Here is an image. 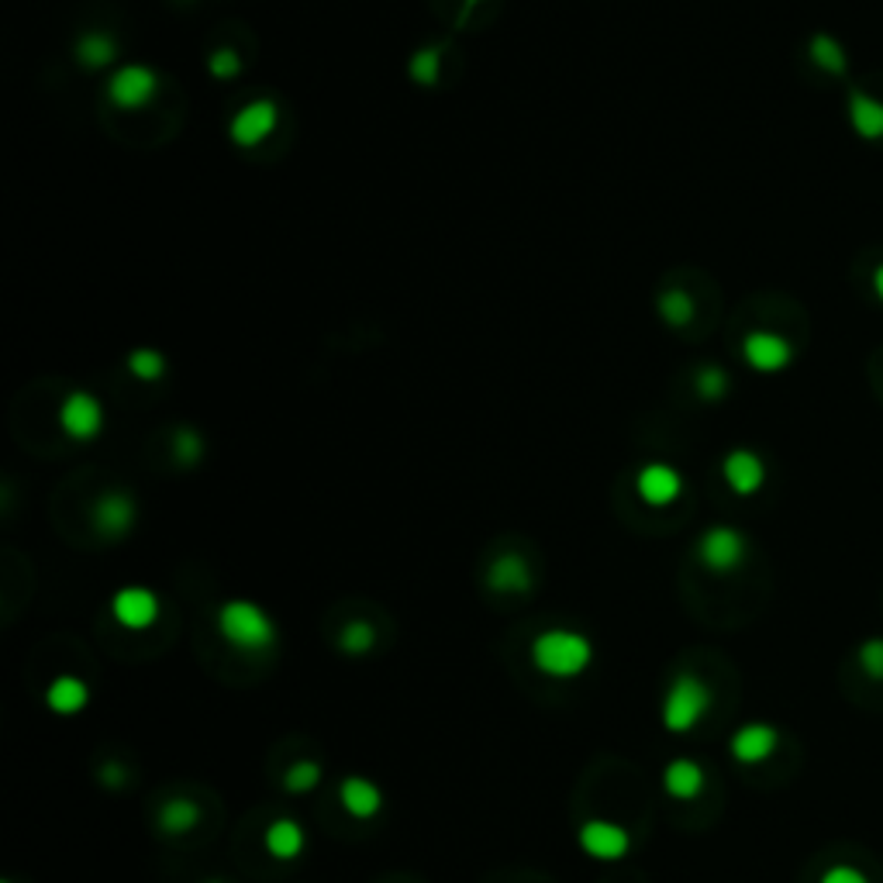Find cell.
<instances>
[{
	"label": "cell",
	"mask_w": 883,
	"mask_h": 883,
	"mask_svg": "<svg viewBox=\"0 0 883 883\" xmlns=\"http://www.w3.org/2000/svg\"><path fill=\"white\" fill-rule=\"evenodd\" d=\"M531 666L549 680H573L591 670L594 642L577 628H546L531 638Z\"/></svg>",
	"instance_id": "6da1fadb"
},
{
	"label": "cell",
	"mask_w": 883,
	"mask_h": 883,
	"mask_svg": "<svg viewBox=\"0 0 883 883\" xmlns=\"http://www.w3.org/2000/svg\"><path fill=\"white\" fill-rule=\"evenodd\" d=\"M218 632L238 653H266L277 646V625L256 601H225L218 607Z\"/></svg>",
	"instance_id": "7a4b0ae2"
},
{
	"label": "cell",
	"mask_w": 883,
	"mask_h": 883,
	"mask_svg": "<svg viewBox=\"0 0 883 883\" xmlns=\"http://www.w3.org/2000/svg\"><path fill=\"white\" fill-rule=\"evenodd\" d=\"M711 704H714L711 687L698 674L680 670L674 677V683L666 687V698H663V729L674 732V735L693 732L704 721V714L711 711Z\"/></svg>",
	"instance_id": "3957f363"
},
{
	"label": "cell",
	"mask_w": 883,
	"mask_h": 883,
	"mask_svg": "<svg viewBox=\"0 0 883 883\" xmlns=\"http://www.w3.org/2000/svg\"><path fill=\"white\" fill-rule=\"evenodd\" d=\"M159 94V73L146 63H125L107 76V100L118 111H142Z\"/></svg>",
	"instance_id": "277c9868"
},
{
	"label": "cell",
	"mask_w": 883,
	"mask_h": 883,
	"mask_svg": "<svg viewBox=\"0 0 883 883\" xmlns=\"http://www.w3.org/2000/svg\"><path fill=\"white\" fill-rule=\"evenodd\" d=\"M749 542L745 535L732 525H714L701 535L698 542V559L711 573H732L745 563Z\"/></svg>",
	"instance_id": "5b68a950"
},
{
	"label": "cell",
	"mask_w": 883,
	"mask_h": 883,
	"mask_svg": "<svg viewBox=\"0 0 883 883\" xmlns=\"http://www.w3.org/2000/svg\"><path fill=\"white\" fill-rule=\"evenodd\" d=\"M277 121H280V107L273 100H249L243 104L238 111L231 115V125H228V136L235 146H243V149H256L262 146L266 139L273 136L277 131Z\"/></svg>",
	"instance_id": "8992f818"
},
{
	"label": "cell",
	"mask_w": 883,
	"mask_h": 883,
	"mask_svg": "<svg viewBox=\"0 0 883 883\" xmlns=\"http://www.w3.org/2000/svg\"><path fill=\"white\" fill-rule=\"evenodd\" d=\"M577 839H580V849L591 855V860H601V863H618V860H625L628 849H632L628 828L618 825V821H611V818L583 821Z\"/></svg>",
	"instance_id": "52a82bcc"
},
{
	"label": "cell",
	"mask_w": 883,
	"mask_h": 883,
	"mask_svg": "<svg viewBox=\"0 0 883 883\" xmlns=\"http://www.w3.org/2000/svg\"><path fill=\"white\" fill-rule=\"evenodd\" d=\"M60 428L73 442H94L104 432V405L90 390H73L60 405Z\"/></svg>",
	"instance_id": "ba28073f"
},
{
	"label": "cell",
	"mask_w": 883,
	"mask_h": 883,
	"mask_svg": "<svg viewBox=\"0 0 883 883\" xmlns=\"http://www.w3.org/2000/svg\"><path fill=\"white\" fill-rule=\"evenodd\" d=\"M742 359L756 373H780L794 359V345L777 332L756 329V332H749L742 342Z\"/></svg>",
	"instance_id": "9c48e42d"
},
{
	"label": "cell",
	"mask_w": 883,
	"mask_h": 883,
	"mask_svg": "<svg viewBox=\"0 0 883 883\" xmlns=\"http://www.w3.org/2000/svg\"><path fill=\"white\" fill-rule=\"evenodd\" d=\"M159 597L149 591V586H121V591L111 597V614L121 628L142 632L149 625L159 622Z\"/></svg>",
	"instance_id": "30bf717a"
},
{
	"label": "cell",
	"mask_w": 883,
	"mask_h": 883,
	"mask_svg": "<svg viewBox=\"0 0 883 883\" xmlns=\"http://www.w3.org/2000/svg\"><path fill=\"white\" fill-rule=\"evenodd\" d=\"M139 521V507L131 500V494L125 491H107L97 497L94 504V528L104 535V539H121Z\"/></svg>",
	"instance_id": "8fae6325"
},
{
	"label": "cell",
	"mask_w": 883,
	"mask_h": 883,
	"mask_svg": "<svg viewBox=\"0 0 883 883\" xmlns=\"http://www.w3.org/2000/svg\"><path fill=\"white\" fill-rule=\"evenodd\" d=\"M635 491L649 507H670L683 494V476L670 463H649L635 476Z\"/></svg>",
	"instance_id": "7c38bea8"
},
{
	"label": "cell",
	"mask_w": 883,
	"mask_h": 883,
	"mask_svg": "<svg viewBox=\"0 0 883 883\" xmlns=\"http://www.w3.org/2000/svg\"><path fill=\"white\" fill-rule=\"evenodd\" d=\"M721 476L739 497H753L766 484V463L760 460V452L753 449H732L725 463H721Z\"/></svg>",
	"instance_id": "4fadbf2b"
},
{
	"label": "cell",
	"mask_w": 883,
	"mask_h": 883,
	"mask_svg": "<svg viewBox=\"0 0 883 883\" xmlns=\"http://www.w3.org/2000/svg\"><path fill=\"white\" fill-rule=\"evenodd\" d=\"M777 745H780V732L766 725V721H753V725H742L729 749H732V756L745 766H756V763H766L773 753H777Z\"/></svg>",
	"instance_id": "5bb4252c"
},
{
	"label": "cell",
	"mask_w": 883,
	"mask_h": 883,
	"mask_svg": "<svg viewBox=\"0 0 883 883\" xmlns=\"http://www.w3.org/2000/svg\"><path fill=\"white\" fill-rule=\"evenodd\" d=\"M487 586L494 594L518 597L531 591V567L521 552H500L487 567Z\"/></svg>",
	"instance_id": "9a60e30c"
},
{
	"label": "cell",
	"mask_w": 883,
	"mask_h": 883,
	"mask_svg": "<svg viewBox=\"0 0 883 883\" xmlns=\"http://www.w3.org/2000/svg\"><path fill=\"white\" fill-rule=\"evenodd\" d=\"M338 805L349 811L353 818L366 821L373 815H380V808H384V790L373 784V780H366V777H345L342 787H338Z\"/></svg>",
	"instance_id": "2e32d148"
},
{
	"label": "cell",
	"mask_w": 883,
	"mask_h": 883,
	"mask_svg": "<svg viewBox=\"0 0 883 883\" xmlns=\"http://www.w3.org/2000/svg\"><path fill=\"white\" fill-rule=\"evenodd\" d=\"M87 704H90V687L73 674H63L45 687V708L52 714L69 718V714H79Z\"/></svg>",
	"instance_id": "e0dca14e"
},
{
	"label": "cell",
	"mask_w": 883,
	"mask_h": 883,
	"mask_svg": "<svg viewBox=\"0 0 883 883\" xmlns=\"http://www.w3.org/2000/svg\"><path fill=\"white\" fill-rule=\"evenodd\" d=\"M262 846H266V852L273 855V860L290 863V860H298V855L304 852L308 836H304V828L293 821V818H277L270 828H266Z\"/></svg>",
	"instance_id": "ac0fdd59"
},
{
	"label": "cell",
	"mask_w": 883,
	"mask_h": 883,
	"mask_svg": "<svg viewBox=\"0 0 883 883\" xmlns=\"http://www.w3.org/2000/svg\"><path fill=\"white\" fill-rule=\"evenodd\" d=\"M704 784H708L704 766L687 760V756L674 760L670 766L663 769V787H666V794L677 797V800H693V797L704 790Z\"/></svg>",
	"instance_id": "d6986e66"
},
{
	"label": "cell",
	"mask_w": 883,
	"mask_h": 883,
	"mask_svg": "<svg viewBox=\"0 0 883 883\" xmlns=\"http://www.w3.org/2000/svg\"><path fill=\"white\" fill-rule=\"evenodd\" d=\"M118 60V42L115 35H107V32H84L76 39V63L97 73V69H107V66H115Z\"/></svg>",
	"instance_id": "ffe728a7"
},
{
	"label": "cell",
	"mask_w": 883,
	"mask_h": 883,
	"mask_svg": "<svg viewBox=\"0 0 883 883\" xmlns=\"http://www.w3.org/2000/svg\"><path fill=\"white\" fill-rule=\"evenodd\" d=\"M155 825H159V832L173 836V839L191 836L194 828L201 825V808L194 805V800H186V797H173V800H166L163 808H159Z\"/></svg>",
	"instance_id": "44dd1931"
},
{
	"label": "cell",
	"mask_w": 883,
	"mask_h": 883,
	"mask_svg": "<svg viewBox=\"0 0 883 883\" xmlns=\"http://www.w3.org/2000/svg\"><path fill=\"white\" fill-rule=\"evenodd\" d=\"M849 121L855 128V136H863L870 142L883 139V100L866 97V94L855 90L849 97Z\"/></svg>",
	"instance_id": "7402d4cb"
},
{
	"label": "cell",
	"mask_w": 883,
	"mask_h": 883,
	"mask_svg": "<svg viewBox=\"0 0 883 883\" xmlns=\"http://www.w3.org/2000/svg\"><path fill=\"white\" fill-rule=\"evenodd\" d=\"M656 311H659V317L670 329H687L690 321H693V311H698V304H693V298H690L687 290H666V293H659Z\"/></svg>",
	"instance_id": "603a6c76"
},
{
	"label": "cell",
	"mask_w": 883,
	"mask_h": 883,
	"mask_svg": "<svg viewBox=\"0 0 883 883\" xmlns=\"http://www.w3.org/2000/svg\"><path fill=\"white\" fill-rule=\"evenodd\" d=\"M808 52H811L815 66L825 69L828 76H846V69H849V56H846L842 42H836L832 35H815L811 45H808Z\"/></svg>",
	"instance_id": "cb8c5ba5"
},
{
	"label": "cell",
	"mask_w": 883,
	"mask_h": 883,
	"mask_svg": "<svg viewBox=\"0 0 883 883\" xmlns=\"http://www.w3.org/2000/svg\"><path fill=\"white\" fill-rule=\"evenodd\" d=\"M408 76L414 79V84L432 87L435 79L442 76V49H439V45H424V49H418L414 56L408 60Z\"/></svg>",
	"instance_id": "d4e9b609"
},
{
	"label": "cell",
	"mask_w": 883,
	"mask_h": 883,
	"mask_svg": "<svg viewBox=\"0 0 883 883\" xmlns=\"http://www.w3.org/2000/svg\"><path fill=\"white\" fill-rule=\"evenodd\" d=\"M373 646H377V628H373L369 622H363V618L349 622L338 632V649L345 656H366Z\"/></svg>",
	"instance_id": "484cf974"
},
{
	"label": "cell",
	"mask_w": 883,
	"mask_h": 883,
	"mask_svg": "<svg viewBox=\"0 0 883 883\" xmlns=\"http://www.w3.org/2000/svg\"><path fill=\"white\" fill-rule=\"evenodd\" d=\"M729 387H732L729 373L721 369V366H714V363H708V366H701L698 373H693V390H698L708 400V405H718V400H725Z\"/></svg>",
	"instance_id": "4316f807"
},
{
	"label": "cell",
	"mask_w": 883,
	"mask_h": 883,
	"mask_svg": "<svg viewBox=\"0 0 883 883\" xmlns=\"http://www.w3.org/2000/svg\"><path fill=\"white\" fill-rule=\"evenodd\" d=\"M321 777H325V769H321V763L314 760H298V763H290L287 773H283V787L290 794H308L321 784Z\"/></svg>",
	"instance_id": "83f0119b"
},
{
	"label": "cell",
	"mask_w": 883,
	"mask_h": 883,
	"mask_svg": "<svg viewBox=\"0 0 883 883\" xmlns=\"http://www.w3.org/2000/svg\"><path fill=\"white\" fill-rule=\"evenodd\" d=\"M128 373L136 380L155 384V380H163V373H166V356L159 349H136L128 356Z\"/></svg>",
	"instance_id": "f1b7e54d"
},
{
	"label": "cell",
	"mask_w": 883,
	"mask_h": 883,
	"mask_svg": "<svg viewBox=\"0 0 883 883\" xmlns=\"http://www.w3.org/2000/svg\"><path fill=\"white\" fill-rule=\"evenodd\" d=\"M173 456L183 466L201 463V456H204V439H201L197 428H176V435H173Z\"/></svg>",
	"instance_id": "f546056e"
},
{
	"label": "cell",
	"mask_w": 883,
	"mask_h": 883,
	"mask_svg": "<svg viewBox=\"0 0 883 883\" xmlns=\"http://www.w3.org/2000/svg\"><path fill=\"white\" fill-rule=\"evenodd\" d=\"M207 73L214 79H235L243 73V56H238L235 49H214L211 60H207Z\"/></svg>",
	"instance_id": "4dcf8cb0"
},
{
	"label": "cell",
	"mask_w": 883,
	"mask_h": 883,
	"mask_svg": "<svg viewBox=\"0 0 883 883\" xmlns=\"http://www.w3.org/2000/svg\"><path fill=\"white\" fill-rule=\"evenodd\" d=\"M855 663L870 680H883V638H866L855 653Z\"/></svg>",
	"instance_id": "1f68e13d"
},
{
	"label": "cell",
	"mask_w": 883,
	"mask_h": 883,
	"mask_svg": "<svg viewBox=\"0 0 883 883\" xmlns=\"http://www.w3.org/2000/svg\"><path fill=\"white\" fill-rule=\"evenodd\" d=\"M818 883H870V876L860 866H852V863H836V866H828L821 873Z\"/></svg>",
	"instance_id": "d6a6232c"
},
{
	"label": "cell",
	"mask_w": 883,
	"mask_h": 883,
	"mask_svg": "<svg viewBox=\"0 0 883 883\" xmlns=\"http://www.w3.org/2000/svg\"><path fill=\"white\" fill-rule=\"evenodd\" d=\"M100 780H104V784H111V787H121V784L128 780V777H125V766H121V763H104V766H100Z\"/></svg>",
	"instance_id": "836d02e7"
},
{
	"label": "cell",
	"mask_w": 883,
	"mask_h": 883,
	"mask_svg": "<svg viewBox=\"0 0 883 883\" xmlns=\"http://www.w3.org/2000/svg\"><path fill=\"white\" fill-rule=\"evenodd\" d=\"M873 290H876V298L883 301V266H876V273H873Z\"/></svg>",
	"instance_id": "e575fe53"
},
{
	"label": "cell",
	"mask_w": 883,
	"mask_h": 883,
	"mask_svg": "<svg viewBox=\"0 0 883 883\" xmlns=\"http://www.w3.org/2000/svg\"><path fill=\"white\" fill-rule=\"evenodd\" d=\"M466 4H484V0H466Z\"/></svg>",
	"instance_id": "d590c367"
},
{
	"label": "cell",
	"mask_w": 883,
	"mask_h": 883,
	"mask_svg": "<svg viewBox=\"0 0 883 883\" xmlns=\"http://www.w3.org/2000/svg\"><path fill=\"white\" fill-rule=\"evenodd\" d=\"M204 883H225V880H204Z\"/></svg>",
	"instance_id": "8d00e7d4"
},
{
	"label": "cell",
	"mask_w": 883,
	"mask_h": 883,
	"mask_svg": "<svg viewBox=\"0 0 883 883\" xmlns=\"http://www.w3.org/2000/svg\"><path fill=\"white\" fill-rule=\"evenodd\" d=\"M0 883H14V880H0Z\"/></svg>",
	"instance_id": "74e56055"
}]
</instances>
